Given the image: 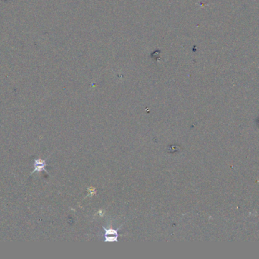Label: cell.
<instances>
[{"instance_id":"cell-1","label":"cell","mask_w":259,"mask_h":259,"mask_svg":"<svg viewBox=\"0 0 259 259\" xmlns=\"http://www.w3.org/2000/svg\"><path fill=\"white\" fill-rule=\"evenodd\" d=\"M46 163L45 161L39 160V162L38 160L35 161V170L34 171H40V170H45Z\"/></svg>"}]
</instances>
